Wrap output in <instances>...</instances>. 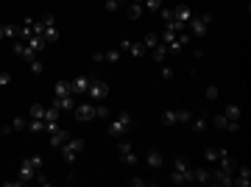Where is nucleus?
<instances>
[{
    "instance_id": "obj_1",
    "label": "nucleus",
    "mask_w": 251,
    "mask_h": 187,
    "mask_svg": "<svg viewBox=\"0 0 251 187\" xmlns=\"http://www.w3.org/2000/svg\"><path fill=\"white\" fill-rule=\"evenodd\" d=\"M42 173V157H25L23 165H20V176H17V185H28V182H36Z\"/></svg>"
},
{
    "instance_id": "obj_2",
    "label": "nucleus",
    "mask_w": 251,
    "mask_h": 187,
    "mask_svg": "<svg viewBox=\"0 0 251 187\" xmlns=\"http://www.w3.org/2000/svg\"><path fill=\"white\" fill-rule=\"evenodd\" d=\"M34 34L42 36V39H45V45L56 42V39H59V26H56L53 14H42V17L36 20V31H34Z\"/></svg>"
},
{
    "instance_id": "obj_3",
    "label": "nucleus",
    "mask_w": 251,
    "mask_h": 187,
    "mask_svg": "<svg viewBox=\"0 0 251 187\" xmlns=\"http://www.w3.org/2000/svg\"><path fill=\"white\" fill-rule=\"evenodd\" d=\"M131 129H134V117L128 115V112H117L109 120V134L112 137H126V134H131Z\"/></svg>"
},
{
    "instance_id": "obj_4",
    "label": "nucleus",
    "mask_w": 251,
    "mask_h": 187,
    "mask_svg": "<svg viewBox=\"0 0 251 187\" xmlns=\"http://www.w3.org/2000/svg\"><path fill=\"white\" fill-rule=\"evenodd\" d=\"M171 182L173 185H187V182H193V165H190L184 157H176V160H173Z\"/></svg>"
},
{
    "instance_id": "obj_5",
    "label": "nucleus",
    "mask_w": 251,
    "mask_h": 187,
    "mask_svg": "<svg viewBox=\"0 0 251 187\" xmlns=\"http://www.w3.org/2000/svg\"><path fill=\"white\" fill-rule=\"evenodd\" d=\"M59 151H62L64 162H67V165H73V162L81 157V151H84V140H81V137H73V134H70V137H67V143H64Z\"/></svg>"
},
{
    "instance_id": "obj_6",
    "label": "nucleus",
    "mask_w": 251,
    "mask_h": 187,
    "mask_svg": "<svg viewBox=\"0 0 251 187\" xmlns=\"http://www.w3.org/2000/svg\"><path fill=\"white\" fill-rule=\"evenodd\" d=\"M193 117L190 109H168V112H162V126L165 129H173V126H184Z\"/></svg>"
},
{
    "instance_id": "obj_7",
    "label": "nucleus",
    "mask_w": 251,
    "mask_h": 187,
    "mask_svg": "<svg viewBox=\"0 0 251 187\" xmlns=\"http://www.w3.org/2000/svg\"><path fill=\"white\" fill-rule=\"evenodd\" d=\"M209 23H212V14H193L187 23V34L190 36H204L206 31H209Z\"/></svg>"
},
{
    "instance_id": "obj_8",
    "label": "nucleus",
    "mask_w": 251,
    "mask_h": 187,
    "mask_svg": "<svg viewBox=\"0 0 251 187\" xmlns=\"http://www.w3.org/2000/svg\"><path fill=\"white\" fill-rule=\"evenodd\" d=\"M109 84L106 81H100V79H90V87H87V95H90V101H95V104H100V101H106L109 98Z\"/></svg>"
},
{
    "instance_id": "obj_9",
    "label": "nucleus",
    "mask_w": 251,
    "mask_h": 187,
    "mask_svg": "<svg viewBox=\"0 0 251 187\" xmlns=\"http://www.w3.org/2000/svg\"><path fill=\"white\" fill-rule=\"evenodd\" d=\"M117 51L123 56H134V59H143V56L148 53L143 42H131V39H120V42H117Z\"/></svg>"
},
{
    "instance_id": "obj_10",
    "label": "nucleus",
    "mask_w": 251,
    "mask_h": 187,
    "mask_svg": "<svg viewBox=\"0 0 251 187\" xmlns=\"http://www.w3.org/2000/svg\"><path fill=\"white\" fill-rule=\"evenodd\" d=\"M117 157H120V162H123V165H137V151H134V145L128 143L126 137H120V145H117Z\"/></svg>"
},
{
    "instance_id": "obj_11",
    "label": "nucleus",
    "mask_w": 251,
    "mask_h": 187,
    "mask_svg": "<svg viewBox=\"0 0 251 187\" xmlns=\"http://www.w3.org/2000/svg\"><path fill=\"white\" fill-rule=\"evenodd\" d=\"M73 115H75V120L87 123V120H95V117H98V112H95V104L90 101V104H75Z\"/></svg>"
},
{
    "instance_id": "obj_12",
    "label": "nucleus",
    "mask_w": 251,
    "mask_h": 187,
    "mask_svg": "<svg viewBox=\"0 0 251 187\" xmlns=\"http://www.w3.org/2000/svg\"><path fill=\"white\" fill-rule=\"evenodd\" d=\"M20 23H11V26H0V42H20Z\"/></svg>"
},
{
    "instance_id": "obj_13",
    "label": "nucleus",
    "mask_w": 251,
    "mask_h": 187,
    "mask_svg": "<svg viewBox=\"0 0 251 187\" xmlns=\"http://www.w3.org/2000/svg\"><path fill=\"white\" fill-rule=\"evenodd\" d=\"M232 185H237V187H249V185H251V168H246V165L234 168V173H232Z\"/></svg>"
},
{
    "instance_id": "obj_14",
    "label": "nucleus",
    "mask_w": 251,
    "mask_h": 187,
    "mask_svg": "<svg viewBox=\"0 0 251 187\" xmlns=\"http://www.w3.org/2000/svg\"><path fill=\"white\" fill-rule=\"evenodd\" d=\"M193 14H196V11L190 9V6H184V3H179V6H173V23H181V26H187Z\"/></svg>"
},
{
    "instance_id": "obj_15",
    "label": "nucleus",
    "mask_w": 251,
    "mask_h": 187,
    "mask_svg": "<svg viewBox=\"0 0 251 187\" xmlns=\"http://www.w3.org/2000/svg\"><path fill=\"white\" fill-rule=\"evenodd\" d=\"M87 87H90V76H75V79L70 81V92L73 95H84Z\"/></svg>"
},
{
    "instance_id": "obj_16",
    "label": "nucleus",
    "mask_w": 251,
    "mask_h": 187,
    "mask_svg": "<svg viewBox=\"0 0 251 187\" xmlns=\"http://www.w3.org/2000/svg\"><path fill=\"white\" fill-rule=\"evenodd\" d=\"M187 126H190V129H193L196 134H204L206 129H209V120H206L204 115H193V117L187 120Z\"/></svg>"
},
{
    "instance_id": "obj_17",
    "label": "nucleus",
    "mask_w": 251,
    "mask_h": 187,
    "mask_svg": "<svg viewBox=\"0 0 251 187\" xmlns=\"http://www.w3.org/2000/svg\"><path fill=\"white\" fill-rule=\"evenodd\" d=\"M53 107L59 112H73L75 109V98L73 95H62V98H53Z\"/></svg>"
},
{
    "instance_id": "obj_18",
    "label": "nucleus",
    "mask_w": 251,
    "mask_h": 187,
    "mask_svg": "<svg viewBox=\"0 0 251 187\" xmlns=\"http://www.w3.org/2000/svg\"><path fill=\"white\" fill-rule=\"evenodd\" d=\"M193 182H198V185H212V170L209 168H193Z\"/></svg>"
},
{
    "instance_id": "obj_19",
    "label": "nucleus",
    "mask_w": 251,
    "mask_h": 187,
    "mask_svg": "<svg viewBox=\"0 0 251 187\" xmlns=\"http://www.w3.org/2000/svg\"><path fill=\"white\" fill-rule=\"evenodd\" d=\"M148 53H151V59H153L156 64H165V62H168V56H171V51H168V48L159 42L156 48H153V51H148Z\"/></svg>"
},
{
    "instance_id": "obj_20",
    "label": "nucleus",
    "mask_w": 251,
    "mask_h": 187,
    "mask_svg": "<svg viewBox=\"0 0 251 187\" xmlns=\"http://www.w3.org/2000/svg\"><path fill=\"white\" fill-rule=\"evenodd\" d=\"M67 137H70V132H67V129H62V126H59V129H56V132L50 134V145H53V148H62V145L67 143Z\"/></svg>"
},
{
    "instance_id": "obj_21",
    "label": "nucleus",
    "mask_w": 251,
    "mask_h": 187,
    "mask_svg": "<svg viewBox=\"0 0 251 187\" xmlns=\"http://www.w3.org/2000/svg\"><path fill=\"white\" fill-rule=\"evenodd\" d=\"M162 162H165V160H162V154H159V151H148V154H145V165H148L151 170H159V168H162Z\"/></svg>"
},
{
    "instance_id": "obj_22",
    "label": "nucleus",
    "mask_w": 251,
    "mask_h": 187,
    "mask_svg": "<svg viewBox=\"0 0 251 187\" xmlns=\"http://www.w3.org/2000/svg\"><path fill=\"white\" fill-rule=\"evenodd\" d=\"M126 14H128V20H140L145 14L143 3H140V0H131V3H128V9H126Z\"/></svg>"
},
{
    "instance_id": "obj_23",
    "label": "nucleus",
    "mask_w": 251,
    "mask_h": 187,
    "mask_svg": "<svg viewBox=\"0 0 251 187\" xmlns=\"http://www.w3.org/2000/svg\"><path fill=\"white\" fill-rule=\"evenodd\" d=\"M123 59V53L117 48H109V51H100V62H109V64H117Z\"/></svg>"
},
{
    "instance_id": "obj_24",
    "label": "nucleus",
    "mask_w": 251,
    "mask_h": 187,
    "mask_svg": "<svg viewBox=\"0 0 251 187\" xmlns=\"http://www.w3.org/2000/svg\"><path fill=\"white\" fill-rule=\"evenodd\" d=\"M212 129H218V132H226V129H229V117H226L224 112L212 115Z\"/></svg>"
},
{
    "instance_id": "obj_25",
    "label": "nucleus",
    "mask_w": 251,
    "mask_h": 187,
    "mask_svg": "<svg viewBox=\"0 0 251 187\" xmlns=\"http://www.w3.org/2000/svg\"><path fill=\"white\" fill-rule=\"evenodd\" d=\"M224 115L229 117V120H240V117H243V109L237 107V104H226V107H224Z\"/></svg>"
},
{
    "instance_id": "obj_26",
    "label": "nucleus",
    "mask_w": 251,
    "mask_h": 187,
    "mask_svg": "<svg viewBox=\"0 0 251 187\" xmlns=\"http://www.w3.org/2000/svg\"><path fill=\"white\" fill-rule=\"evenodd\" d=\"M53 95H56V98H62V95H73V92H70V81H56Z\"/></svg>"
},
{
    "instance_id": "obj_27",
    "label": "nucleus",
    "mask_w": 251,
    "mask_h": 187,
    "mask_svg": "<svg viewBox=\"0 0 251 187\" xmlns=\"http://www.w3.org/2000/svg\"><path fill=\"white\" fill-rule=\"evenodd\" d=\"M159 42H162V39H159V34H153V31H151V34H145V36H143L145 51H153V48H156Z\"/></svg>"
},
{
    "instance_id": "obj_28",
    "label": "nucleus",
    "mask_w": 251,
    "mask_h": 187,
    "mask_svg": "<svg viewBox=\"0 0 251 187\" xmlns=\"http://www.w3.org/2000/svg\"><path fill=\"white\" fill-rule=\"evenodd\" d=\"M143 9H145V14H156L162 9V0H143Z\"/></svg>"
},
{
    "instance_id": "obj_29",
    "label": "nucleus",
    "mask_w": 251,
    "mask_h": 187,
    "mask_svg": "<svg viewBox=\"0 0 251 187\" xmlns=\"http://www.w3.org/2000/svg\"><path fill=\"white\" fill-rule=\"evenodd\" d=\"M204 95H206V101H215L218 95H221V92H218V87H215V84H209V87L204 89Z\"/></svg>"
},
{
    "instance_id": "obj_30",
    "label": "nucleus",
    "mask_w": 251,
    "mask_h": 187,
    "mask_svg": "<svg viewBox=\"0 0 251 187\" xmlns=\"http://www.w3.org/2000/svg\"><path fill=\"white\" fill-rule=\"evenodd\" d=\"M159 67H162V79H165V81H171V79H173V67H171L168 62L159 64Z\"/></svg>"
},
{
    "instance_id": "obj_31",
    "label": "nucleus",
    "mask_w": 251,
    "mask_h": 187,
    "mask_svg": "<svg viewBox=\"0 0 251 187\" xmlns=\"http://www.w3.org/2000/svg\"><path fill=\"white\" fill-rule=\"evenodd\" d=\"M31 73H36V76H39V73H42V62H39V56H36V59H31Z\"/></svg>"
},
{
    "instance_id": "obj_32",
    "label": "nucleus",
    "mask_w": 251,
    "mask_h": 187,
    "mask_svg": "<svg viewBox=\"0 0 251 187\" xmlns=\"http://www.w3.org/2000/svg\"><path fill=\"white\" fill-rule=\"evenodd\" d=\"M204 160H206V162H215V160H218V148H206V151H204Z\"/></svg>"
},
{
    "instance_id": "obj_33",
    "label": "nucleus",
    "mask_w": 251,
    "mask_h": 187,
    "mask_svg": "<svg viewBox=\"0 0 251 187\" xmlns=\"http://www.w3.org/2000/svg\"><path fill=\"white\" fill-rule=\"evenodd\" d=\"M123 6V0H106V11H117Z\"/></svg>"
},
{
    "instance_id": "obj_34",
    "label": "nucleus",
    "mask_w": 251,
    "mask_h": 187,
    "mask_svg": "<svg viewBox=\"0 0 251 187\" xmlns=\"http://www.w3.org/2000/svg\"><path fill=\"white\" fill-rule=\"evenodd\" d=\"M9 84H11V76L6 70H0V87H9Z\"/></svg>"
},
{
    "instance_id": "obj_35",
    "label": "nucleus",
    "mask_w": 251,
    "mask_h": 187,
    "mask_svg": "<svg viewBox=\"0 0 251 187\" xmlns=\"http://www.w3.org/2000/svg\"><path fill=\"white\" fill-rule=\"evenodd\" d=\"M131 185H137V187H145L148 182H145V179H140V176H134V179H131Z\"/></svg>"
}]
</instances>
